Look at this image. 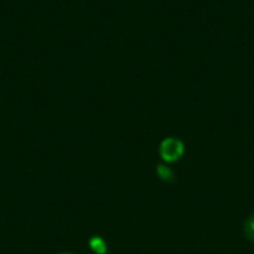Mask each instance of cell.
<instances>
[{
    "label": "cell",
    "mask_w": 254,
    "mask_h": 254,
    "mask_svg": "<svg viewBox=\"0 0 254 254\" xmlns=\"http://www.w3.org/2000/svg\"><path fill=\"white\" fill-rule=\"evenodd\" d=\"M161 156L162 159H165L167 162H176L179 161L183 153H185V144L177 140V138H165L161 144Z\"/></svg>",
    "instance_id": "obj_1"
},
{
    "label": "cell",
    "mask_w": 254,
    "mask_h": 254,
    "mask_svg": "<svg viewBox=\"0 0 254 254\" xmlns=\"http://www.w3.org/2000/svg\"><path fill=\"white\" fill-rule=\"evenodd\" d=\"M156 173H158L159 179H162L164 182H173V180H174L173 171H171L168 167H165V165H159V167L156 168Z\"/></svg>",
    "instance_id": "obj_2"
},
{
    "label": "cell",
    "mask_w": 254,
    "mask_h": 254,
    "mask_svg": "<svg viewBox=\"0 0 254 254\" xmlns=\"http://www.w3.org/2000/svg\"><path fill=\"white\" fill-rule=\"evenodd\" d=\"M91 249L95 252L97 254H104L107 247H106V243L101 240V238H92L91 240Z\"/></svg>",
    "instance_id": "obj_3"
},
{
    "label": "cell",
    "mask_w": 254,
    "mask_h": 254,
    "mask_svg": "<svg viewBox=\"0 0 254 254\" xmlns=\"http://www.w3.org/2000/svg\"><path fill=\"white\" fill-rule=\"evenodd\" d=\"M244 234H246V237H247L250 241H253L254 243V214L247 219V222H246V225H244Z\"/></svg>",
    "instance_id": "obj_4"
},
{
    "label": "cell",
    "mask_w": 254,
    "mask_h": 254,
    "mask_svg": "<svg viewBox=\"0 0 254 254\" xmlns=\"http://www.w3.org/2000/svg\"><path fill=\"white\" fill-rule=\"evenodd\" d=\"M64 254H68V253H64Z\"/></svg>",
    "instance_id": "obj_5"
}]
</instances>
